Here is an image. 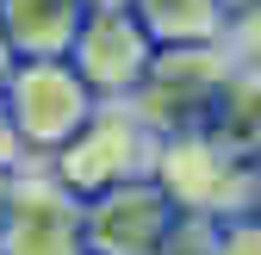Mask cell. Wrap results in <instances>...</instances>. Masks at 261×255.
<instances>
[{
	"label": "cell",
	"mask_w": 261,
	"mask_h": 255,
	"mask_svg": "<svg viewBox=\"0 0 261 255\" xmlns=\"http://www.w3.org/2000/svg\"><path fill=\"white\" fill-rule=\"evenodd\" d=\"M0 93H7V112L19 124V143H25L31 162L56 156L87 124V112L100 106V93L75 75L69 56H19Z\"/></svg>",
	"instance_id": "2"
},
{
	"label": "cell",
	"mask_w": 261,
	"mask_h": 255,
	"mask_svg": "<svg viewBox=\"0 0 261 255\" xmlns=\"http://www.w3.org/2000/svg\"><path fill=\"white\" fill-rule=\"evenodd\" d=\"M224 44H230V56H261V0H249V7L230 13V31H224Z\"/></svg>",
	"instance_id": "13"
},
{
	"label": "cell",
	"mask_w": 261,
	"mask_h": 255,
	"mask_svg": "<svg viewBox=\"0 0 261 255\" xmlns=\"http://www.w3.org/2000/svg\"><path fill=\"white\" fill-rule=\"evenodd\" d=\"M149 255H218V218L174 212V224L162 231V243H155Z\"/></svg>",
	"instance_id": "11"
},
{
	"label": "cell",
	"mask_w": 261,
	"mask_h": 255,
	"mask_svg": "<svg viewBox=\"0 0 261 255\" xmlns=\"http://www.w3.org/2000/svg\"><path fill=\"white\" fill-rule=\"evenodd\" d=\"M87 0H0V31L19 56H69Z\"/></svg>",
	"instance_id": "9"
},
{
	"label": "cell",
	"mask_w": 261,
	"mask_h": 255,
	"mask_svg": "<svg viewBox=\"0 0 261 255\" xmlns=\"http://www.w3.org/2000/svg\"><path fill=\"white\" fill-rule=\"evenodd\" d=\"M87 7H130V0H87Z\"/></svg>",
	"instance_id": "18"
},
{
	"label": "cell",
	"mask_w": 261,
	"mask_h": 255,
	"mask_svg": "<svg viewBox=\"0 0 261 255\" xmlns=\"http://www.w3.org/2000/svg\"><path fill=\"white\" fill-rule=\"evenodd\" d=\"M13 62H19V50H13V38L0 31V87H7V75H13Z\"/></svg>",
	"instance_id": "16"
},
{
	"label": "cell",
	"mask_w": 261,
	"mask_h": 255,
	"mask_svg": "<svg viewBox=\"0 0 261 255\" xmlns=\"http://www.w3.org/2000/svg\"><path fill=\"white\" fill-rule=\"evenodd\" d=\"M0 255H87L81 199L44 162H25L13 174L7 212H0Z\"/></svg>",
	"instance_id": "5"
},
{
	"label": "cell",
	"mask_w": 261,
	"mask_h": 255,
	"mask_svg": "<svg viewBox=\"0 0 261 255\" xmlns=\"http://www.w3.org/2000/svg\"><path fill=\"white\" fill-rule=\"evenodd\" d=\"M149 174L162 181V193L174 199V212H199V218L237 212V193H243V156H230L205 124L155 137Z\"/></svg>",
	"instance_id": "4"
},
{
	"label": "cell",
	"mask_w": 261,
	"mask_h": 255,
	"mask_svg": "<svg viewBox=\"0 0 261 255\" xmlns=\"http://www.w3.org/2000/svg\"><path fill=\"white\" fill-rule=\"evenodd\" d=\"M168 224H174V199L162 193L155 174H130V181L100 187V193L81 199L87 255H149Z\"/></svg>",
	"instance_id": "7"
},
{
	"label": "cell",
	"mask_w": 261,
	"mask_h": 255,
	"mask_svg": "<svg viewBox=\"0 0 261 255\" xmlns=\"http://www.w3.org/2000/svg\"><path fill=\"white\" fill-rule=\"evenodd\" d=\"M31 156H25V143H19V124H13V112H7V93H0V168H25Z\"/></svg>",
	"instance_id": "14"
},
{
	"label": "cell",
	"mask_w": 261,
	"mask_h": 255,
	"mask_svg": "<svg viewBox=\"0 0 261 255\" xmlns=\"http://www.w3.org/2000/svg\"><path fill=\"white\" fill-rule=\"evenodd\" d=\"M149 162H155V131L143 124V112L130 100H100L69 143L56 156H44V168L69 187L75 199L100 193V187H118L130 174H149Z\"/></svg>",
	"instance_id": "1"
},
{
	"label": "cell",
	"mask_w": 261,
	"mask_h": 255,
	"mask_svg": "<svg viewBox=\"0 0 261 255\" xmlns=\"http://www.w3.org/2000/svg\"><path fill=\"white\" fill-rule=\"evenodd\" d=\"M218 255H261V218L224 212L218 218Z\"/></svg>",
	"instance_id": "12"
},
{
	"label": "cell",
	"mask_w": 261,
	"mask_h": 255,
	"mask_svg": "<svg viewBox=\"0 0 261 255\" xmlns=\"http://www.w3.org/2000/svg\"><path fill=\"white\" fill-rule=\"evenodd\" d=\"M230 62H237L230 44H155L143 81L130 87V106L143 112V124L155 137L193 131V124H205L224 75H230Z\"/></svg>",
	"instance_id": "3"
},
{
	"label": "cell",
	"mask_w": 261,
	"mask_h": 255,
	"mask_svg": "<svg viewBox=\"0 0 261 255\" xmlns=\"http://www.w3.org/2000/svg\"><path fill=\"white\" fill-rule=\"evenodd\" d=\"M205 131L230 156H243V162L261 156V56H237L230 62V75H224L218 100L205 112Z\"/></svg>",
	"instance_id": "8"
},
{
	"label": "cell",
	"mask_w": 261,
	"mask_h": 255,
	"mask_svg": "<svg viewBox=\"0 0 261 255\" xmlns=\"http://www.w3.org/2000/svg\"><path fill=\"white\" fill-rule=\"evenodd\" d=\"M149 56H155V38L137 19V7H87L75 44H69L75 75L100 93V100H130V87L143 81Z\"/></svg>",
	"instance_id": "6"
},
{
	"label": "cell",
	"mask_w": 261,
	"mask_h": 255,
	"mask_svg": "<svg viewBox=\"0 0 261 255\" xmlns=\"http://www.w3.org/2000/svg\"><path fill=\"white\" fill-rule=\"evenodd\" d=\"M237 212L261 218V156H255V162H243V193H237Z\"/></svg>",
	"instance_id": "15"
},
{
	"label": "cell",
	"mask_w": 261,
	"mask_h": 255,
	"mask_svg": "<svg viewBox=\"0 0 261 255\" xmlns=\"http://www.w3.org/2000/svg\"><path fill=\"white\" fill-rule=\"evenodd\" d=\"M13 174H19V168H0V212H7V193H13Z\"/></svg>",
	"instance_id": "17"
},
{
	"label": "cell",
	"mask_w": 261,
	"mask_h": 255,
	"mask_svg": "<svg viewBox=\"0 0 261 255\" xmlns=\"http://www.w3.org/2000/svg\"><path fill=\"white\" fill-rule=\"evenodd\" d=\"M237 7H249V0H224V13H237Z\"/></svg>",
	"instance_id": "19"
},
{
	"label": "cell",
	"mask_w": 261,
	"mask_h": 255,
	"mask_svg": "<svg viewBox=\"0 0 261 255\" xmlns=\"http://www.w3.org/2000/svg\"><path fill=\"white\" fill-rule=\"evenodd\" d=\"M155 44H224L230 13L224 0H130Z\"/></svg>",
	"instance_id": "10"
}]
</instances>
